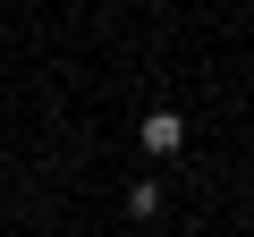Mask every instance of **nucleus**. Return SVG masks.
<instances>
[{
  "instance_id": "1",
  "label": "nucleus",
  "mask_w": 254,
  "mask_h": 237,
  "mask_svg": "<svg viewBox=\"0 0 254 237\" xmlns=\"http://www.w3.org/2000/svg\"><path fill=\"white\" fill-rule=\"evenodd\" d=\"M178 144H187V118H178V110H144V153L161 161V153H178Z\"/></svg>"
}]
</instances>
